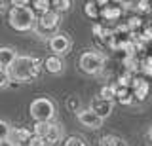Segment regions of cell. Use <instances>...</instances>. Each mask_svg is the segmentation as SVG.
Wrapping results in <instances>:
<instances>
[{
    "instance_id": "1",
    "label": "cell",
    "mask_w": 152,
    "mask_h": 146,
    "mask_svg": "<svg viewBox=\"0 0 152 146\" xmlns=\"http://www.w3.org/2000/svg\"><path fill=\"white\" fill-rule=\"evenodd\" d=\"M40 68V59L31 57V55H17L15 61L8 67V72L13 82H31V80L38 78Z\"/></svg>"
},
{
    "instance_id": "2",
    "label": "cell",
    "mask_w": 152,
    "mask_h": 146,
    "mask_svg": "<svg viewBox=\"0 0 152 146\" xmlns=\"http://www.w3.org/2000/svg\"><path fill=\"white\" fill-rule=\"evenodd\" d=\"M34 23H36V13L32 12L31 6H13L10 10V25H12V29L25 32V31L34 29Z\"/></svg>"
},
{
    "instance_id": "3",
    "label": "cell",
    "mask_w": 152,
    "mask_h": 146,
    "mask_svg": "<svg viewBox=\"0 0 152 146\" xmlns=\"http://www.w3.org/2000/svg\"><path fill=\"white\" fill-rule=\"evenodd\" d=\"M59 23H61V13L55 10H50V12L42 13V15H38V19L34 23V31L42 38H51L55 34Z\"/></svg>"
},
{
    "instance_id": "4",
    "label": "cell",
    "mask_w": 152,
    "mask_h": 146,
    "mask_svg": "<svg viewBox=\"0 0 152 146\" xmlns=\"http://www.w3.org/2000/svg\"><path fill=\"white\" fill-rule=\"evenodd\" d=\"M28 110H31V116H32L34 121H51L55 118L57 108H55V102L51 101V99L38 97L31 102Z\"/></svg>"
},
{
    "instance_id": "5",
    "label": "cell",
    "mask_w": 152,
    "mask_h": 146,
    "mask_svg": "<svg viewBox=\"0 0 152 146\" xmlns=\"http://www.w3.org/2000/svg\"><path fill=\"white\" fill-rule=\"evenodd\" d=\"M78 68L84 74L95 76L104 68V55L99 51H84L78 59Z\"/></svg>"
},
{
    "instance_id": "6",
    "label": "cell",
    "mask_w": 152,
    "mask_h": 146,
    "mask_svg": "<svg viewBox=\"0 0 152 146\" xmlns=\"http://www.w3.org/2000/svg\"><path fill=\"white\" fill-rule=\"evenodd\" d=\"M131 93H133V99H137V101H146V97H148L150 93V84H148V78L145 76H135L131 80Z\"/></svg>"
},
{
    "instance_id": "7",
    "label": "cell",
    "mask_w": 152,
    "mask_h": 146,
    "mask_svg": "<svg viewBox=\"0 0 152 146\" xmlns=\"http://www.w3.org/2000/svg\"><path fill=\"white\" fill-rule=\"evenodd\" d=\"M76 118H78L80 125L88 127V129H99V127L103 125V118H99L91 108H86V110L82 108V110L76 114Z\"/></svg>"
},
{
    "instance_id": "8",
    "label": "cell",
    "mask_w": 152,
    "mask_h": 146,
    "mask_svg": "<svg viewBox=\"0 0 152 146\" xmlns=\"http://www.w3.org/2000/svg\"><path fill=\"white\" fill-rule=\"evenodd\" d=\"M48 44H50V49L53 51V55H65L66 51L70 49V38L66 34H53L50 40H48Z\"/></svg>"
},
{
    "instance_id": "9",
    "label": "cell",
    "mask_w": 152,
    "mask_h": 146,
    "mask_svg": "<svg viewBox=\"0 0 152 146\" xmlns=\"http://www.w3.org/2000/svg\"><path fill=\"white\" fill-rule=\"evenodd\" d=\"M89 108H91V110H93L99 118H103V120L112 114V102L104 101V99H101V97L91 99V105H89Z\"/></svg>"
},
{
    "instance_id": "10",
    "label": "cell",
    "mask_w": 152,
    "mask_h": 146,
    "mask_svg": "<svg viewBox=\"0 0 152 146\" xmlns=\"http://www.w3.org/2000/svg\"><path fill=\"white\" fill-rule=\"evenodd\" d=\"M44 68L48 70L50 74H61L65 68V63L59 55H50V57L44 59Z\"/></svg>"
},
{
    "instance_id": "11",
    "label": "cell",
    "mask_w": 152,
    "mask_h": 146,
    "mask_svg": "<svg viewBox=\"0 0 152 146\" xmlns=\"http://www.w3.org/2000/svg\"><path fill=\"white\" fill-rule=\"evenodd\" d=\"M124 10L120 6H116V4H108V6L101 8V12H99V17H103L104 21H118L122 17Z\"/></svg>"
},
{
    "instance_id": "12",
    "label": "cell",
    "mask_w": 152,
    "mask_h": 146,
    "mask_svg": "<svg viewBox=\"0 0 152 146\" xmlns=\"http://www.w3.org/2000/svg\"><path fill=\"white\" fill-rule=\"evenodd\" d=\"M44 139H46V142H61L63 140V127L53 123V121H50Z\"/></svg>"
},
{
    "instance_id": "13",
    "label": "cell",
    "mask_w": 152,
    "mask_h": 146,
    "mask_svg": "<svg viewBox=\"0 0 152 146\" xmlns=\"http://www.w3.org/2000/svg\"><path fill=\"white\" fill-rule=\"evenodd\" d=\"M32 137V131L27 129V127H17V129H12V133H10V140H12L13 144L17 142H28V139Z\"/></svg>"
},
{
    "instance_id": "14",
    "label": "cell",
    "mask_w": 152,
    "mask_h": 146,
    "mask_svg": "<svg viewBox=\"0 0 152 146\" xmlns=\"http://www.w3.org/2000/svg\"><path fill=\"white\" fill-rule=\"evenodd\" d=\"M99 146H129V144L118 135H103L99 139Z\"/></svg>"
},
{
    "instance_id": "15",
    "label": "cell",
    "mask_w": 152,
    "mask_h": 146,
    "mask_svg": "<svg viewBox=\"0 0 152 146\" xmlns=\"http://www.w3.org/2000/svg\"><path fill=\"white\" fill-rule=\"evenodd\" d=\"M116 101L120 102V105L127 106L133 102V93L129 87H116Z\"/></svg>"
},
{
    "instance_id": "16",
    "label": "cell",
    "mask_w": 152,
    "mask_h": 146,
    "mask_svg": "<svg viewBox=\"0 0 152 146\" xmlns=\"http://www.w3.org/2000/svg\"><path fill=\"white\" fill-rule=\"evenodd\" d=\"M15 57H17V53L12 48H0V63L4 65V68H8L15 61Z\"/></svg>"
},
{
    "instance_id": "17",
    "label": "cell",
    "mask_w": 152,
    "mask_h": 146,
    "mask_svg": "<svg viewBox=\"0 0 152 146\" xmlns=\"http://www.w3.org/2000/svg\"><path fill=\"white\" fill-rule=\"evenodd\" d=\"M31 4H32V12L38 13V15L53 10V8H51V0H32Z\"/></svg>"
},
{
    "instance_id": "18",
    "label": "cell",
    "mask_w": 152,
    "mask_h": 146,
    "mask_svg": "<svg viewBox=\"0 0 152 146\" xmlns=\"http://www.w3.org/2000/svg\"><path fill=\"white\" fill-rule=\"evenodd\" d=\"M99 97L104 99V101H108V102H114V101H116V86H114V84H107V86H103Z\"/></svg>"
},
{
    "instance_id": "19",
    "label": "cell",
    "mask_w": 152,
    "mask_h": 146,
    "mask_svg": "<svg viewBox=\"0 0 152 146\" xmlns=\"http://www.w3.org/2000/svg\"><path fill=\"white\" fill-rule=\"evenodd\" d=\"M65 106H66V110H69V112H74V114H78V112L82 110V101H80V97L70 95V97H66Z\"/></svg>"
},
{
    "instance_id": "20",
    "label": "cell",
    "mask_w": 152,
    "mask_h": 146,
    "mask_svg": "<svg viewBox=\"0 0 152 146\" xmlns=\"http://www.w3.org/2000/svg\"><path fill=\"white\" fill-rule=\"evenodd\" d=\"M124 65H126V70H127V72H137V70H141V61L137 59L135 55H126Z\"/></svg>"
},
{
    "instance_id": "21",
    "label": "cell",
    "mask_w": 152,
    "mask_h": 146,
    "mask_svg": "<svg viewBox=\"0 0 152 146\" xmlns=\"http://www.w3.org/2000/svg\"><path fill=\"white\" fill-rule=\"evenodd\" d=\"M99 12H101V8H99L95 2H86L84 13L89 17V19H99Z\"/></svg>"
},
{
    "instance_id": "22",
    "label": "cell",
    "mask_w": 152,
    "mask_h": 146,
    "mask_svg": "<svg viewBox=\"0 0 152 146\" xmlns=\"http://www.w3.org/2000/svg\"><path fill=\"white\" fill-rule=\"evenodd\" d=\"M141 72L145 78H152V55H146L141 61Z\"/></svg>"
},
{
    "instance_id": "23",
    "label": "cell",
    "mask_w": 152,
    "mask_h": 146,
    "mask_svg": "<svg viewBox=\"0 0 152 146\" xmlns=\"http://www.w3.org/2000/svg\"><path fill=\"white\" fill-rule=\"evenodd\" d=\"M70 6H72V0H51V8L59 13L70 10Z\"/></svg>"
},
{
    "instance_id": "24",
    "label": "cell",
    "mask_w": 152,
    "mask_h": 146,
    "mask_svg": "<svg viewBox=\"0 0 152 146\" xmlns=\"http://www.w3.org/2000/svg\"><path fill=\"white\" fill-rule=\"evenodd\" d=\"M126 25H127V29H129V32H135V31H141L142 27H145V23H142L141 17H129Z\"/></svg>"
},
{
    "instance_id": "25",
    "label": "cell",
    "mask_w": 152,
    "mask_h": 146,
    "mask_svg": "<svg viewBox=\"0 0 152 146\" xmlns=\"http://www.w3.org/2000/svg\"><path fill=\"white\" fill-rule=\"evenodd\" d=\"M131 80H133V76H131V72H124V74H120V76H118V80H116V87H129L131 86Z\"/></svg>"
},
{
    "instance_id": "26",
    "label": "cell",
    "mask_w": 152,
    "mask_h": 146,
    "mask_svg": "<svg viewBox=\"0 0 152 146\" xmlns=\"http://www.w3.org/2000/svg\"><path fill=\"white\" fill-rule=\"evenodd\" d=\"M10 133H12V127H10L8 121L0 120V140H8L10 139Z\"/></svg>"
},
{
    "instance_id": "27",
    "label": "cell",
    "mask_w": 152,
    "mask_h": 146,
    "mask_svg": "<svg viewBox=\"0 0 152 146\" xmlns=\"http://www.w3.org/2000/svg\"><path fill=\"white\" fill-rule=\"evenodd\" d=\"M63 146H86V142H84V139H82V137H76V135H72V137H66V139H65Z\"/></svg>"
},
{
    "instance_id": "28",
    "label": "cell",
    "mask_w": 152,
    "mask_h": 146,
    "mask_svg": "<svg viewBox=\"0 0 152 146\" xmlns=\"http://www.w3.org/2000/svg\"><path fill=\"white\" fill-rule=\"evenodd\" d=\"M27 146H48V142H46V139H42V137H38V135H32L31 139H28Z\"/></svg>"
},
{
    "instance_id": "29",
    "label": "cell",
    "mask_w": 152,
    "mask_h": 146,
    "mask_svg": "<svg viewBox=\"0 0 152 146\" xmlns=\"http://www.w3.org/2000/svg\"><path fill=\"white\" fill-rule=\"evenodd\" d=\"M135 6H137V10H139V12H146V13L152 12V4L146 2V0H137Z\"/></svg>"
},
{
    "instance_id": "30",
    "label": "cell",
    "mask_w": 152,
    "mask_h": 146,
    "mask_svg": "<svg viewBox=\"0 0 152 146\" xmlns=\"http://www.w3.org/2000/svg\"><path fill=\"white\" fill-rule=\"evenodd\" d=\"M10 82H12V78H10L8 68H6V70H0V87H6Z\"/></svg>"
},
{
    "instance_id": "31",
    "label": "cell",
    "mask_w": 152,
    "mask_h": 146,
    "mask_svg": "<svg viewBox=\"0 0 152 146\" xmlns=\"http://www.w3.org/2000/svg\"><path fill=\"white\" fill-rule=\"evenodd\" d=\"M10 2H12V6H28L32 0H10Z\"/></svg>"
},
{
    "instance_id": "32",
    "label": "cell",
    "mask_w": 152,
    "mask_h": 146,
    "mask_svg": "<svg viewBox=\"0 0 152 146\" xmlns=\"http://www.w3.org/2000/svg\"><path fill=\"white\" fill-rule=\"evenodd\" d=\"M95 4H97L99 8H104V6H108V4H110V0H93Z\"/></svg>"
},
{
    "instance_id": "33",
    "label": "cell",
    "mask_w": 152,
    "mask_h": 146,
    "mask_svg": "<svg viewBox=\"0 0 152 146\" xmlns=\"http://www.w3.org/2000/svg\"><path fill=\"white\" fill-rule=\"evenodd\" d=\"M0 146H15V144H13L12 140L8 139V140H0Z\"/></svg>"
},
{
    "instance_id": "34",
    "label": "cell",
    "mask_w": 152,
    "mask_h": 146,
    "mask_svg": "<svg viewBox=\"0 0 152 146\" xmlns=\"http://www.w3.org/2000/svg\"><path fill=\"white\" fill-rule=\"evenodd\" d=\"M146 137H148V140L152 142V125H150V129H148V133H146Z\"/></svg>"
},
{
    "instance_id": "35",
    "label": "cell",
    "mask_w": 152,
    "mask_h": 146,
    "mask_svg": "<svg viewBox=\"0 0 152 146\" xmlns=\"http://www.w3.org/2000/svg\"><path fill=\"white\" fill-rule=\"evenodd\" d=\"M8 0H0V8H4V4H6Z\"/></svg>"
},
{
    "instance_id": "36",
    "label": "cell",
    "mask_w": 152,
    "mask_h": 146,
    "mask_svg": "<svg viewBox=\"0 0 152 146\" xmlns=\"http://www.w3.org/2000/svg\"><path fill=\"white\" fill-rule=\"evenodd\" d=\"M0 70H6V68H4V65H2V63H0Z\"/></svg>"
},
{
    "instance_id": "37",
    "label": "cell",
    "mask_w": 152,
    "mask_h": 146,
    "mask_svg": "<svg viewBox=\"0 0 152 146\" xmlns=\"http://www.w3.org/2000/svg\"><path fill=\"white\" fill-rule=\"evenodd\" d=\"M86 2H93V0H86Z\"/></svg>"
},
{
    "instance_id": "38",
    "label": "cell",
    "mask_w": 152,
    "mask_h": 146,
    "mask_svg": "<svg viewBox=\"0 0 152 146\" xmlns=\"http://www.w3.org/2000/svg\"><path fill=\"white\" fill-rule=\"evenodd\" d=\"M146 2H150V4H152V0H146Z\"/></svg>"
}]
</instances>
